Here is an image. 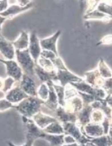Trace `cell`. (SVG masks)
Listing matches in <instances>:
<instances>
[{"mask_svg":"<svg viewBox=\"0 0 112 146\" xmlns=\"http://www.w3.org/2000/svg\"><path fill=\"white\" fill-rule=\"evenodd\" d=\"M4 85H5V78L0 77V91L3 92V90L4 88Z\"/></svg>","mask_w":112,"mask_h":146,"instance_id":"cell-46","label":"cell"},{"mask_svg":"<svg viewBox=\"0 0 112 146\" xmlns=\"http://www.w3.org/2000/svg\"><path fill=\"white\" fill-rule=\"evenodd\" d=\"M105 117V114L101 110H97V109H93L92 113H91L90 120L92 123L101 124Z\"/></svg>","mask_w":112,"mask_h":146,"instance_id":"cell-29","label":"cell"},{"mask_svg":"<svg viewBox=\"0 0 112 146\" xmlns=\"http://www.w3.org/2000/svg\"><path fill=\"white\" fill-rule=\"evenodd\" d=\"M78 92V95L80 98L83 100V102L84 105H91L93 102H95L96 100L95 98L92 95H89V94H87L85 93H82V92Z\"/></svg>","mask_w":112,"mask_h":146,"instance_id":"cell-34","label":"cell"},{"mask_svg":"<svg viewBox=\"0 0 112 146\" xmlns=\"http://www.w3.org/2000/svg\"><path fill=\"white\" fill-rule=\"evenodd\" d=\"M64 136H65V134L52 135V134L47 133L44 139L50 143L52 146H60L65 144Z\"/></svg>","mask_w":112,"mask_h":146,"instance_id":"cell-25","label":"cell"},{"mask_svg":"<svg viewBox=\"0 0 112 146\" xmlns=\"http://www.w3.org/2000/svg\"><path fill=\"white\" fill-rule=\"evenodd\" d=\"M44 103V101L37 97L29 96L19 103L13 105V108L20 113L22 117L32 119L34 115L41 111L42 105Z\"/></svg>","mask_w":112,"mask_h":146,"instance_id":"cell-1","label":"cell"},{"mask_svg":"<svg viewBox=\"0 0 112 146\" xmlns=\"http://www.w3.org/2000/svg\"><path fill=\"white\" fill-rule=\"evenodd\" d=\"M18 84L28 95L37 97V87L34 78L27 75V74H23L21 80L19 82Z\"/></svg>","mask_w":112,"mask_h":146,"instance_id":"cell-6","label":"cell"},{"mask_svg":"<svg viewBox=\"0 0 112 146\" xmlns=\"http://www.w3.org/2000/svg\"><path fill=\"white\" fill-rule=\"evenodd\" d=\"M97 9L99 10L101 12L104 13V14L107 15L111 19H112V4L101 1L98 4Z\"/></svg>","mask_w":112,"mask_h":146,"instance_id":"cell-31","label":"cell"},{"mask_svg":"<svg viewBox=\"0 0 112 146\" xmlns=\"http://www.w3.org/2000/svg\"><path fill=\"white\" fill-rule=\"evenodd\" d=\"M54 113L55 117L62 123H66V122L76 123V121H77V114L68 112L64 110V107L60 106V105L58 107Z\"/></svg>","mask_w":112,"mask_h":146,"instance_id":"cell-19","label":"cell"},{"mask_svg":"<svg viewBox=\"0 0 112 146\" xmlns=\"http://www.w3.org/2000/svg\"><path fill=\"white\" fill-rule=\"evenodd\" d=\"M101 88L104 89L105 90L106 93H107V98H109L112 95V78H107V79L104 80V83H103Z\"/></svg>","mask_w":112,"mask_h":146,"instance_id":"cell-35","label":"cell"},{"mask_svg":"<svg viewBox=\"0 0 112 146\" xmlns=\"http://www.w3.org/2000/svg\"><path fill=\"white\" fill-rule=\"evenodd\" d=\"M83 107H84V104H83V100L78 95L68 100H66L64 108L68 112L77 114V113H78Z\"/></svg>","mask_w":112,"mask_h":146,"instance_id":"cell-17","label":"cell"},{"mask_svg":"<svg viewBox=\"0 0 112 146\" xmlns=\"http://www.w3.org/2000/svg\"><path fill=\"white\" fill-rule=\"evenodd\" d=\"M16 1H17L18 4L22 7H25L31 2L30 0H16Z\"/></svg>","mask_w":112,"mask_h":146,"instance_id":"cell-44","label":"cell"},{"mask_svg":"<svg viewBox=\"0 0 112 146\" xmlns=\"http://www.w3.org/2000/svg\"><path fill=\"white\" fill-rule=\"evenodd\" d=\"M18 83H19V82H18ZM28 97H29V95H27L21 88L19 84L12 88L8 93L5 94L6 99L13 104V105H16V104L19 103V102H21L22 100L28 98Z\"/></svg>","mask_w":112,"mask_h":146,"instance_id":"cell-10","label":"cell"},{"mask_svg":"<svg viewBox=\"0 0 112 146\" xmlns=\"http://www.w3.org/2000/svg\"><path fill=\"white\" fill-rule=\"evenodd\" d=\"M32 119L36 123L37 126L41 129H42V130L44 128L47 127V126H49L50 123L58 121L57 119L55 117L45 114V113L42 112L41 111L37 113L35 115H34Z\"/></svg>","mask_w":112,"mask_h":146,"instance_id":"cell-16","label":"cell"},{"mask_svg":"<svg viewBox=\"0 0 112 146\" xmlns=\"http://www.w3.org/2000/svg\"><path fill=\"white\" fill-rule=\"evenodd\" d=\"M33 5L34 4L32 2H30L29 4L25 6V7H22L19 4H13V5L9 6L6 11L0 13V15L3 17L6 18L7 19L11 20L17 15L32 9L33 7Z\"/></svg>","mask_w":112,"mask_h":146,"instance_id":"cell-9","label":"cell"},{"mask_svg":"<svg viewBox=\"0 0 112 146\" xmlns=\"http://www.w3.org/2000/svg\"><path fill=\"white\" fill-rule=\"evenodd\" d=\"M84 146H97V145H95V144H94L93 143L91 142V141H89V142H87L85 145H84Z\"/></svg>","mask_w":112,"mask_h":146,"instance_id":"cell-51","label":"cell"},{"mask_svg":"<svg viewBox=\"0 0 112 146\" xmlns=\"http://www.w3.org/2000/svg\"><path fill=\"white\" fill-rule=\"evenodd\" d=\"M85 1L86 0H78L79 5L81 11H84L85 9Z\"/></svg>","mask_w":112,"mask_h":146,"instance_id":"cell-45","label":"cell"},{"mask_svg":"<svg viewBox=\"0 0 112 146\" xmlns=\"http://www.w3.org/2000/svg\"><path fill=\"white\" fill-rule=\"evenodd\" d=\"M37 97L40 100L46 102L49 97V87L46 83H41L37 87Z\"/></svg>","mask_w":112,"mask_h":146,"instance_id":"cell-28","label":"cell"},{"mask_svg":"<svg viewBox=\"0 0 112 146\" xmlns=\"http://www.w3.org/2000/svg\"><path fill=\"white\" fill-rule=\"evenodd\" d=\"M60 146H84V145L76 142V143H71V144H64V145H60Z\"/></svg>","mask_w":112,"mask_h":146,"instance_id":"cell-48","label":"cell"},{"mask_svg":"<svg viewBox=\"0 0 112 146\" xmlns=\"http://www.w3.org/2000/svg\"><path fill=\"white\" fill-rule=\"evenodd\" d=\"M16 62L22 68L23 74L35 78V67L36 63L33 60L28 49L24 50H16Z\"/></svg>","mask_w":112,"mask_h":146,"instance_id":"cell-2","label":"cell"},{"mask_svg":"<svg viewBox=\"0 0 112 146\" xmlns=\"http://www.w3.org/2000/svg\"><path fill=\"white\" fill-rule=\"evenodd\" d=\"M104 80L105 79L100 76L97 68L85 73V81L95 88H101Z\"/></svg>","mask_w":112,"mask_h":146,"instance_id":"cell-14","label":"cell"},{"mask_svg":"<svg viewBox=\"0 0 112 146\" xmlns=\"http://www.w3.org/2000/svg\"><path fill=\"white\" fill-rule=\"evenodd\" d=\"M6 20H7L6 18L3 17V16H1V15H0V35H1V26H2L3 23H4V22Z\"/></svg>","mask_w":112,"mask_h":146,"instance_id":"cell-47","label":"cell"},{"mask_svg":"<svg viewBox=\"0 0 112 146\" xmlns=\"http://www.w3.org/2000/svg\"><path fill=\"white\" fill-rule=\"evenodd\" d=\"M102 1H104V2L108 3V4H112V0H102Z\"/></svg>","mask_w":112,"mask_h":146,"instance_id":"cell-52","label":"cell"},{"mask_svg":"<svg viewBox=\"0 0 112 146\" xmlns=\"http://www.w3.org/2000/svg\"><path fill=\"white\" fill-rule=\"evenodd\" d=\"M70 84L74 86L78 91L89 94V95H92L95 97V92H96V88L88 84L87 82H85V80L80 82H76V83H71Z\"/></svg>","mask_w":112,"mask_h":146,"instance_id":"cell-21","label":"cell"},{"mask_svg":"<svg viewBox=\"0 0 112 146\" xmlns=\"http://www.w3.org/2000/svg\"><path fill=\"white\" fill-rule=\"evenodd\" d=\"M64 141H65V144H71L76 142L74 137L70 135H66V134L64 136Z\"/></svg>","mask_w":112,"mask_h":146,"instance_id":"cell-43","label":"cell"},{"mask_svg":"<svg viewBox=\"0 0 112 146\" xmlns=\"http://www.w3.org/2000/svg\"><path fill=\"white\" fill-rule=\"evenodd\" d=\"M78 95V92L71 84H68L65 86V101Z\"/></svg>","mask_w":112,"mask_h":146,"instance_id":"cell-32","label":"cell"},{"mask_svg":"<svg viewBox=\"0 0 112 146\" xmlns=\"http://www.w3.org/2000/svg\"><path fill=\"white\" fill-rule=\"evenodd\" d=\"M0 54L4 59H14L16 56V49L11 42L9 41L0 35Z\"/></svg>","mask_w":112,"mask_h":146,"instance_id":"cell-8","label":"cell"},{"mask_svg":"<svg viewBox=\"0 0 112 146\" xmlns=\"http://www.w3.org/2000/svg\"><path fill=\"white\" fill-rule=\"evenodd\" d=\"M101 1H102V0H86L85 13H89L91 12V11H93V10L96 9L98 4H99Z\"/></svg>","mask_w":112,"mask_h":146,"instance_id":"cell-33","label":"cell"},{"mask_svg":"<svg viewBox=\"0 0 112 146\" xmlns=\"http://www.w3.org/2000/svg\"><path fill=\"white\" fill-rule=\"evenodd\" d=\"M93 108L90 105H84L81 110L77 113V121H76V123L77 126L83 130V127L87 124V123H90V116L91 113H92Z\"/></svg>","mask_w":112,"mask_h":146,"instance_id":"cell-13","label":"cell"},{"mask_svg":"<svg viewBox=\"0 0 112 146\" xmlns=\"http://www.w3.org/2000/svg\"><path fill=\"white\" fill-rule=\"evenodd\" d=\"M3 59H1V58H0V62H1V63H2Z\"/></svg>","mask_w":112,"mask_h":146,"instance_id":"cell-53","label":"cell"},{"mask_svg":"<svg viewBox=\"0 0 112 146\" xmlns=\"http://www.w3.org/2000/svg\"><path fill=\"white\" fill-rule=\"evenodd\" d=\"M30 42V35L25 31L21 32L20 35L14 41L11 42L16 50H24L28 48Z\"/></svg>","mask_w":112,"mask_h":146,"instance_id":"cell-20","label":"cell"},{"mask_svg":"<svg viewBox=\"0 0 112 146\" xmlns=\"http://www.w3.org/2000/svg\"><path fill=\"white\" fill-rule=\"evenodd\" d=\"M108 135H109L110 138H111V141H112V124H110V127H109V130Z\"/></svg>","mask_w":112,"mask_h":146,"instance_id":"cell-50","label":"cell"},{"mask_svg":"<svg viewBox=\"0 0 112 146\" xmlns=\"http://www.w3.org/2000/svg\"><path fill=\"white\" fill-rule=\"evenodd\" d=\"M36 64H38L40 67H42L43 69L48 71V72H54V71H56L53 62L50 59H47V58L44 57V56H40Z\"/></svg>","mask_w":112,"mask_h":146,"instance_id":"cell-26","label":"cell"},{"mask_svg":"<svg viewBox=\"0 0 112 146\" xmlns=\"http://www.w3.org/2000/svg\"><path fill=\"white\" fill-rule=\"evenodd\" d=\"M62 126L66 135H70L74 137L76 142L78 143L84 145L87 142L90 141V139H89L83 133L81 129L77 126L76 123L66 122V123H62Z\"/></svg>","mask_w":112,"mask_h":146,"instance_id":"cell-3","label":"cell"},{"mask_svg":"<svg viewBox=\"0 0 112 146\" xmlns=\"http://www.w3.org/2000/svg\"><path fill=\"white\" fill-rule=\"evenodd\" d=\"M82 132L90 140L104 135V128H103L102 125L94 123L92 122L85 126L82 130Z\"/></svg>","mask_w":112,"mask_h":146,"instance_id":"cell-11","label":"cell"},{"mask_svg":"<svg viewBox=\"0 0 112 146\" xmlns=\"http://www.w3.org/2000/svg\"><path fill=\"white\" fill-rule=\"evenodd\" d=\"M61 33H62V31L59 30L52 36L40 40V45H41L42 49V50H50V51L54 52L56 54L59 55L58 54L56 44H57L58 39L60 37Z\"/></svg>","mask_w":112,"mask_h":146,"instance_id":"cell-12","label":"cell"},{"mask_svg":"<svg viewBox=\"0 0 112 146\" xmlns=\"http://www.w3.org/2000/svg\"><path fill=\"white\" fill-rule=\"evenodd\" d=\"M13 104L7 100L6 98L0 99V111H5L11 108H13Z\"/></svg>","mask_w":112,"mask_h":146,"instance_id":"cell-38","label":"cell"},{"mask_svg":"<svg viewBox=\"0 0 112 146\" xmlns=\"http://www.w3.org/2000/svg\"><path fill=\"white\" fill-rule=\"evenodd\" d=\"M2 64L6 66V71L8 76L13 78L16 82H19L21 80L23 71L16 61L14 59H3Z\"/></svg>","mask_w":112,"mask_h":146,"instance_id":"cell-5","label":"cell"},{"mask_svg":"<svg viewBox=\"0 0 112 146\" xmlns=\"http://www.w3.org/2000/svg\"><path fill=\"white\" fill-rule=\"evenodd\" d=\"M25 138H26V140H25V143L23 145L21 146H32L33 145L34 142L37 140V138L35 137H34L33 135H30L29 133H26V135H25ZM7 144H8L9 146H18L14 145L13 143L11 142H7Z\"/></svg>","mask_w":112,"mask_h":146,"instance_id":"cell-36","label":"cell"},{"mask_svg":"<svg viewBox=\"0 0 112 146\" xmlns=\"http://www.w3.org/2000/svg\"><path fill=\"white\" fill-rule=\"evenodd\" d=\"M98 71H99L100 76L104 79L112 78V71L110 69L108 65L105 62V61L100 58L99 63H98Z\"/></svg>","mask_w":112,"mask_h":146,"instance_id":"cell-24","label":"cell"},{"mask_svg":"<svg viewBox=\"0 0 112 146\" xmlns=\"http://www.w3.org/2000/svg\"><path fill=\"white\" fill-rule=\"evenodd\" d=\"M90 141L97 146H112V141L109 135H103L98 138H92Z\"/></svg>","mask_w":112,"mask_h":146,"instance_id":"cell-30","label":"cell"},{"mask_svg":"<svg viewBox=\"0 0 112 146\" xmlns=\"http://www.w3.org/2000/svg\"><path fill=\"white\" fill-rule=\"evenodd\" d=\"M83 18H84V19L85 21L100 20L104 22H109L111 20V19H110L107 15L101 12V11H99V10H97V9H96L93 10L92 11H91V12L85 13Z\"/></svg>","mask_w":112,"mask_h":146,"instance_id":"cell-22","label":"cell"},{"mask_svg":"<svg viewBox=\"0 0 112 146\" xmlns=\"http://www.w3.org/2000/svg\"><path fill=\"white\" fill-rule=\"evenodd\" d=\"M40 56H44V57L47 58V59H50L51 61L54 60L56 56H58L59 55L56 54L54 52H53L52 51H50V50H42L41 55Z\"/></svg>","mask_w":112,"mask_h":146,"instance_id":"cell-40","label":"cell"},{"mask_svg":"<svg viewBox=\"0 0 112 146\" xmlns=\"http://www.w3.org/2000/svg\"><path fill=\"white\" fill-rule=\"evenodd\" d=\"M52 62H53L55 68H56V69H68V68H67L66 66L65 65V64H64V61L62 60V58L60 57L59 56H56V58H55L54 60L52 61Z\"/></svg>","mask_w":112,"mask_h":146,"instance_id":"cell-39","label":"cell"},{"mask_svg":"<svg viewBox=\"0 0 112 146\" xmlns=\"http://www.w3.org/2000/svg\"><path fill=\"white\" fill-rule=\"evenodd\" d=\"M44 132L48 134H52V135H62L65 134V131L63 128L62 123H60L59 121L53 122L50 123L49 126L43 129Z\"/></svg>","mask_w":112,"mask_h":146,"instance_id":"cell-23","label":"cell"},{"mask_svg":"<svg viewBox=\"0 0 112 146\" xmlns=\"http://www.w3.org/2000/svg\"><path fill=\"white\" fill-rule=\"evenodd\" d=\"M106 101H107V104H108L110 107H112V95L111 97H109V98H107V99H106Z\"/></svg>","mask_w":112,"mask_h":146,"instance_id":"cell-49","label":"cell"},{"mask_svg":"<svg viewBox=\"0 0 112 146\" xmlns=\"http://www.w3.org/2000/svg\"><path fill=\"white\" fill-rule=\"evenodd\" d=\"M110 44H112V35H107L104 36L103 38H101V40L97 44V45Z\"/></svg>","mask_w":112,"mask_h":146,"instance_id":"cell-41","label":"cell"},{"mask_svg":"<svg viewBox=\"0 0 112 146\" xmlns=\"http://www.w3.org/2000/svg\"><path fill=\"white\" fill-rule=\"evenodd\" d=\"M17 82L13 78L8 76L7 78H5V85H4V88L3 90V93L6 94L8 93L12 88L14 87V84Z\"/></svg>","mask_w":112,"mask_h":146,"instance_id":"cell-37","label":"cell"},{"mask_svg":"<svg viewBox=\"0 0 112 146\" xmlns=\"http://www.w3.org/2000/svg\"><path fill=\"white\" fill-rule=\"evenodd\" d=\"M28 49L33 60L35 61V63H37L39 57L41 55L42 49L41 45H40V40L37 37L35 31H32L30 34L29 46H28Z\"/></svg>","mask_w":112,"mask_h":146,"instance_id":"cell-7","label":"cell"},{"mask_svg":"<svg viewBox=\"0 0 112 146\" xmlns=\"http://www.w3.org/2000/svg\"><path fill=\"white\" fill-rule=\"evenodd\" d=\"M54 82L52 80L47 82V84L49 87V97L48 99L46 102H44V105L52 111L54 112L59 106V102H58V98L56 95L55 89L53 86Z\"/></svg>","mask_w":112,"mask_h":146,"instance_id":"cell-15","label":"cell"},{"mask_svg":"<svg viewBox=\"0 0 112 146\" xmlns=\"http://www.w3.org/2000/svg\"><path fill=\"white\" fill-rule=\"evenodd\" d=\"M53 86L56 91V95L58 98V102L60 106L64 107L65 105V86L58 83H53Z\"/></svg>","mask_w":112,"mask_h":146,"instance_id":"cell-27","label":"cell"},{"mask_svg":"<svg viewBox=\"0 0 112 146\" xmlns=\"http://www.w3.org/2000/svg\"><path fill=\"white\" fill-rule=\"evenodd\" d=\"M9 8L8 0H0V13L6 11Z\"/></svg>","mask_w":112,"mask_h":146,"instance_id":"cell-42","label":"cell"},{"mask_svg":"<svg viewBox=\"0 0 112 146\" xmlns=\"http://www.w3.org/2000/svg\"><path fill=\"white\" fill-rule=\"evenodd\" d=\"M56 77H57L58 84L62 85L63 86H66L71 83L84 80V78L76 75L68 69H57L56 70Z\"/></svg>","mask_w":112,"mask_h":146,"instance_id":"cell-4","label":"cell"},{"mask_svg":"<svg viewBox=\"0 0 112 146\" xmlns=\"http://www.w3.org/2000/svg\"><path fill=\"white\" fill-rule=\"evenodd\" d=\"M35 76L39 78L41 83H47L50 80H52L54 83H57L56 71L54 72H48L36 64L35 67Z\"/></svg>","mask_w":112,"mask_h":146,"instance_id":"cell-18","label":"cell"}]
</instances>
